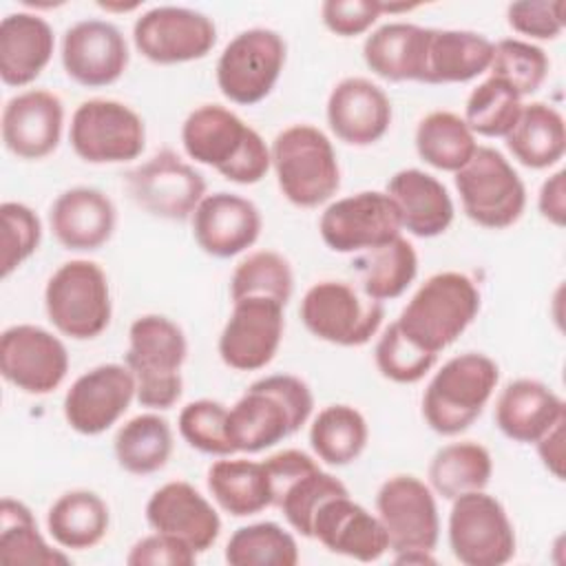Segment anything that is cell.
Listing matches in <instances>:
<instances>
[{
    "mask_svg": "<svg viewBox=\"0 0 566 566\" xmlns=\"http://www.w3.org/2000/svg\"><path fill=\"white\" fill-rule=\"evenodd\" d=\"M135 376L126 365L106 363L84 371L64 396V418L82 436L111 429L135 398Z\"/></svg>",
    "mask_w": 566,
    "mask_h": 566,
    "instance_id": "cell-20",
    "label": "cell"
},
{
    "mask_svg": "<svg viewBox=\"0 0 566 566\" xmlns=\"http://www.w3.org/2000/svg\"><path fill=\"white\" fill-rule=\"evenodd\" d=\"M418 4H387V2H380V13H400V11H411V9H416Z\"/></svg>",
    "mask_w": 566,
    "mask_h": 566,
    "instance_id": "cell-54",
    "label": "cell"
},
{
    "mask_svg": "<svg viewBox=\"0 0 566 566\" xmlns=\"http://www.w3.org/2000/svg\"><path fill=\"white\" fill-rule=\"evenodd\" d=\"M327 124L349 146L376 144L391 126V102L371 80L345 77L327 97Z\"/></svg>",
    "mask_w": 566,
    "mask_h": 566,
    "instance_id": "cell-25",
    "label": "cell"
},
{
    "mask_svg": "<svg viewBox=\"0 0 566 566\" xmlns=\"http://www.w3.org/2000/svg\"><path fill=\"white\" fill-rule=\"evenodd\" d=\"M455 188L467 217L489 230L513 226L526 208L524 181L509 159L489 146H478L455 172Z\"/></svg>",
    "mask_w": 566,
    "mask_h": 566,
    "instance_id": "cell-8",
    "label": "cell"
},
{
    "mask_svg": "<svg viewBox=\"0 0 566 566\" xmlns=\"http://www.w3.org/2000/svg\"><path fill=\"white\" fill-rule=\"evenodd\" d=\"M108 506L88 489L62 493L46 513V528L51 537L71 551L93 548L108 533Z\"/></svg>",
    "mask_w": 566,
    "mask_h": 566,
    "instance_id": "cell-34",
    "label": "cell"
},
{
    "mask_svg": "<svg viewBox=\"0 0 566 566\" xmlns=\"http://www.w3.org/2000/svg\"><path fill=\"white\" fill-rule=\"evenodd\" d=\"M548 57L537 44L504 38L493 44V57L489 64L491 77L509 84L520 97L539 91L548 75Z\"/></svg>",
    "mask_w": 566,
    "mask_h": 566,
    "instance_id": "cell-45",
    "label": "cell"
},
{
    "mask_svg": "<svg viewBox=\"0 0 566 566\" xmlns=\"http://www.w3.org/2000/svg\"><path fill=\"white\" fill-rule=\"evenodd\" d=\"M493 42L475 31L431 29L424 62V84L469 82L489 71Z\"/></svg>",
    "mask_w": 566,
    "mask_h": 566,
    "instance_id": "cell-32",
    "label": "cell"
},
{
    "mask_svg": "<svg viewBox=\"0 0 566 566\" xmlns=\"http://www.w3.org/2000/svg\"><path fill=\"white\" fill-rule=\"evenodd\" d=\"M480 312V292L462 272L429 276L405 305L396 325L418 347L438 354L473 323Z\"/></svg>",
    "mask_w": 566,
    "mask_h": 566,
    "instance_id": "cell-4",
    "label": "cell"
},
{
    "mask_svg": "<svg viewBox=\"0 0 566 566\" xmlns=\"http://www.w3.org/2000/svg\"><path fill=\"white\" fill-rule=\"evenodd\" d=\"M146 522L153 531L181 539L195 553H206L221 533V517L214 506L184 480L166 482L150 495Z\"/></svg>",
    "mask_w": 566,
    "mask_h": 566,
    "instance_id": "cell-24",
    "label": "cell"
},
{
    "mask_svg": "<svg viewBox=\"0 0 566 566\" xmlns=\"http://www.w3.org/2000/svg\"><path fill=\"white\" fill-rule=\"evenodd\" d=\"M133 201L153 217L186 221L206 197V179L175 150L164 148L126 172Z\"/></svg>",
    "mask_w": 566,
    "mask_h": 566,
    "instance_id": "cell-14",
    "label": "cell"
},
{
    "mask_svg": "<svg viewBox=\"0 0 566 566\" xmlns=\"http://www.w3.org/2000/svg\"><path fill=\"white\" fill-rule=\"evenodd\" d=\"M226 562L232 566H296V539L276 522L241 526L226 544Z\"/></svg>",
    "mask_w": 566,
    "mask_h": 566,
    "instance_id": "cell-42",
    "label": "cell"
},
{
    "mask_svg": "<svg viewBox=\"0 0 566 566\" xmlns=\"http://www.w3.org/2000/svg\"><path fill=\"white\" fill-rule=\"evenodd\" d=\"M197 245L217 259H230L252 248L261 234L259 208L234 192L206 195L190 217Z\"/></svg>",
    "mask_w": 566,
    "mask_h": 566,
    "instance_id": "cell-22",
    "label": "cell"
},
{
    "mask_svg": "<svg viewBox=\"0 0 566 566\" xmlns=\"http://www.w3.org/2000/svg\"><path fill=\"white\" fill-rule=\"evenodd\" d=\"M314 396L305 380L272 374L254 380L228 409V436L234 451L259 453L298 431L312 416Z\"/></svg>",
    "mask_w": 566,
    "mask_h": 566,
    "instance_id": "cell-2",
    "label": "cell"
},
{
    "mask_svg": "<svg viewBox=\"0 0 566 566\" xmlns=\"http://www.w3.org/2000/svg\"><path fill=\"white\" fill-rule=\"evenodd\" d=\"M380 15L378 0H325L321 4L323 24L340 38H354L369 31Z\"/></svg>",
    "mask_w": 566,
    "mask_h": 566,
    "instance_id": "cell-50",
    "label": "cell"
},
{
    "mask_svg": "<svg viewBox=\"0 0 566 566\" xmlns=\"http://www.w3.org/2000/svg\"><path fill=\"white\" fill-rule=\"evenodd\" d=\"M285 51V40L272 29L254 27L237 33L217 60L219 91L234 104H259L279 82Z\"/></svg>",
    "mask_w": 566,
    "mask_h": 566,
    "instance_id": "cell-10",
    "label": "cell"
},
{
    "mask_svg": "<svg viewBox=\"0 0 566 566\" xmlns=\"http://www.w3.org/2000/svg\"><path fill=\"white\" fill-rule=\"evenodd\" d=\"M378 371L400 385H411L424 378V374L436 365L438 354H431L409 340L396 321L382 332L374 349Z\"/></svg>",
    "mask_w": 566,
    "mask_h": 566,
    "instance_id": "cell-47",
    "label": "cell"
},
{
    "mask_svg": "<svg viewBox=\"0 0 566 566\" xmlns=\"http://www.w3.org/2000/svg\"><path fill=\"white\" fill-rule=\"evenodd\" d=\"M0 371L20 391L44 396L66 378L69 352L57 336L40 325H11L0 336Z\"/></svg>",
    "mask_w": 566,
    "mask_h": 566,
    "instance_id": "cell-18",
    "label": "cell"
},
{
    "mask_svg": "<svg viewBox=\"0 0 566 566\" xmlns=\"http://www.w3.org/2000/svg\"><path fill=\"white\" fill-rule=\"evenodd\" d=\"M402 223L394 199L380 190H363L325 208L318 232L325 245L340 254H358L400 237Z\"/></svg>",
    "mask_w": 566,
    "mask_h": 566,
    "instance_id": "cell-15",
    "label": "cell"
},
{
    "mask_svg": "<svg viewBox=\"0 0 566 566\" xmlns=\"http://www.w3.org/2000/svg\"><path fill=\"white\" fill-rule=\"evenodd\" d=\"M0 562L13 566H66L69 555L46 544L31 509L13 497L0 502Z\"/></svg>",
    "mask_w": 566,
    "mask_h": 566,
    "instance_id": "cell-37",
    "label": "cell"
},
{
    "mask_svg": "<svg viewBox=\"0 0 566 566\" xmlns=\"http://www.w3.org/2000/svg\"><path fill=\"white\" fill-rule=\"evenodd\" d=\"M128 60V44L113 22L88 18L64 31L62 66L82 86L99 88L115 84L124 75Z\"/></svg>",
    "mask_w": 566,
    "mask_h": 566,
    "instance_id": "cell-21",
    "label": "cell"
},
{
    "mask_svg": "<svg viewBox=\"0 0 566 566\" xmlns=\"http://www.w3.org/2000/svg\"><path fill=\"white\" fill-rule=\"evenodd\" d=\"M429 31L409 22H387L367 35L363 60L382 80L422 82Z\"/></svg>",
    "mask_w": 566,
    "mask_h": 566,
    "instance_id": "cell-31",
    "label": "cell"
},
{
    "mask_svg": "<svg viewBox=\"0 0 566 566\" xmlns=\"http://www.w3.org/2000/svg\"><path fill=\"white\" fill-rule=\"evenodd\" d=\"M387 195L398 208L402 228L413 237H438L453 221V201L447 186L424 170H398L387 181Z\"/></svg>",
    "mask_w": 566,
    "mask_h": 566,
    "instance_id": "cell-30",
    "label": "cell"
},
{
    "mask_svg": "<svg viewBox=\"0 0 566 566\" xmlns=\"http://www.w3.org/2000/svg\"><path fill=\"white\" fill-rule=\"evenodd\" d=\"M117 210L97 188L75 186L55 197L49 210V226L66 250L91 252L102 248L115 232Z\"/></svg>",
    "mask_w": 566,
    "mask_h": 566,
    "instance_id": "cell-27",
    "label": "cell"
},
{
    "mask_svg": "<svg viewBox=\"0 0 566 566\" xmlns=\"http://www.w3.org/2000/svg\"><path fill=\"white\" fill-rule=\"evenodd\" d=\"M55 35L38 13L18 11L0 22V77L7 86H27L53 57Z\"/></svg>",
    "mask_w": 566,
    "mask_h": 566,
    "instance_id": "cell-29",
    "label": "cell"
},
{
    "mask_svg": "<svg viewBox=\"0 0 566 566\" xmlns=\"http://www.w3.org/2000/svg\"><path fill=\"white\" fill-rule=\"evenodd\" d=\"M44 307L53 327L75 340L99 336L113 314L111 287L95 261L75 259L62 263L44 287Z\"/></svg>",
    "mask_w": 566,
    "mask_h": 566,
    "instance_id": "cell-7",
    "label": "cell"
},
{
    "mask_svg": "<svg viewBox=\"0 0 566 566\" xmlns=\"http://www.w3.org/2000/svg\"><path fill=\"white\" fill-rule=\"evenodd\" d=\"M500 380V367L480 352L449 358L422 394V418L440 436L467 431L484 411Z\"/></svg>",
    "mask_w": 566,
    "mask_h": 566,
    "instance_id": "cell-5",
    "label": "cell"
},
{
    "mask_svg": "<svg viewBox=\"0 0 566 566\" xmlns=\"http://www.w3.org/2000/svg\"><path fill=\"white\" fill-rule=\"evenodd\" d=\"M522 97L502 80L486 77L478 84L464 106V122L482 137H506L522 113Z\"/></svg>",
    "mask_w": 566,
    "mask_h": 566,
    "instance_id": "cell-44",
    "label": "cell"
},
{
    "mask_svg": "<svg viewBox=\"0 0 566 566\" xmlns=\"http://www.w3.org/2000/svg\"><path fill=\"white\" fill-rule=\"evenodd\" d=\"M124 365L135 376V398L148 409H170L184 391L181 365L188 354L184 329L161 314H144L128 329Z\"/></svg>",
    "mask_w": 566,
    "mask_h": 566,
    "instance_id": "cell-3",
    "label": "cell"
},
{
    "mask_svg": "<svg viewBox=\"0 0 566 566\" xmlns=\"http://www.w3.org/2000/svg\"><path fill=\"white\" fill-rule=\"evenodd\" d=\"M69 142L75 155L88 164H122L144 153L146 126L124 102L95 97L75 108Z\"/></svg>",
    "mask_w": 566,
    "mask_h": 566,
    "instance_id": "cell-11",
    "label": "cell"
},
{
    "mask_svg": "<svg viewBox=\"0 0 566 566\" xmlns=\"http://www.w3.org/2000/svg\"><path fill=\"white\" fill-rule=\"evenodd\" d=\"M376 513L394 553H431L436 548L440 537L438 506L431 489L420 478L400 473L385 480L376 493Z\"/></svg>",
    "mask_w": 566,
    "mask_h": 566,
    "instance_id": "cell-17",
    "label": "cell"
},
{
    "mask_svg": "<svg viewBox=\"0 0 566 566\" xmlns=\"http://www.w3.org/2000/svg\"><path fill=\"white\" fill-rule=\"evenodd\" d=\"M367 420L352 405L321 409L310 427L312 451L329 467H345L358 460L367 447Z\"/></svg>",
    "mask_w": 566,
    "mask_h": 566,
    "instance_id": "cell-40",
    "label": "cell"
},
{
    "mask_svg": "<svg viewBox=\"0 0 566 566\" xmlns=\"http://www.w3.org/2000/svg\"><path fill=\"white\" fill-rule=\"evenodd\" d=\"M352 270L358 276L360 292L374 301L398 298L418 274V254L413 245L396 237L378 248L363 250L354 256Z\"/></svg>",
    "mask_w": 566,
    "mask_h": 566,
    "instance_id": "cell-35",
    "label": "cell"
},
{
    "mask_svg": "<svg viewBox=\"0 0 566 566\" xmlns=\"http://www.w3.org/2000/svg\"><path fill=\"white\" fill-rule=\"evenodd\" d=\"M493 475V460L486 447L464 440L436 451L429 464V484L444 500L462 493L484 491Z\"/></svg>",
    "mask_w": 566,
    "mask_h": 566,
    "instance_id": "cell-39",
    "label": "cell"
},
{
    "mask_svg": "<svg viewBox=\"0 0 566 566\" xmlns=\"http://www.w3.org/2000/svg\"><path fill=\"white\" fill-rule=\"evenodd\" d=\"M119 467L133 475H148L166 467L172 453V431L166 418L139 413L124 422L113 440Z\"/></svg>",
    "mask_w": 566,
    "mask_h": 566,
    "instance_id": "cell-38",
    "label": "cell"
},
{
    "mask_svg": "<svg viewBox=\"0 0 566 566\" xmlns=\"http://www.w3.org/2000/svg\"><path fill=\"white\" fill-rule=\"evenodd\" d=\"M283 307L265 296L234 301L219 336L221 360L237 371L263 369L279 352L283 338Z\"/></svg>",
    "mask_w": 566,
    "mask_h": 566,
    "instance_id": "cell-19",
    "label": "cell"
},
{
    "mask_svg": "<svg viewBox=\"0 0 566 566\" xmlns=\"http://www.w3.org/2000/svg\"><path fill=\"white\" fill-rule=\"evenodd\" d=\"M2 221V279L18 270L40 245L42 223L38 214L18 201L0 206Z\"/></svg>",
    "mask_w": 566,
    "mask_h": 566,
    "instance_id": "cell-48",
    "label": "cell"
},
{
    "mask_svg": "<svg viewBox=\"0 0 566 566\" xmlns=\"http://www.w3.org/2000/svg\"><path fill=\"white\" fill-rule=\"evenodd\" d=\"M62 124V99L46 88H29L4 104L2 142L20 159H42L57 148Z\"/></svg>",
    "mask_w": 566,
    "mask_h": 566,
    "instance_id": "cell-23",
    "label": "cell"
},
{
    "mask_svg": "<svg viewBox=\"0 0 566 566\" xmlns=\"http://www.w3.org/2000/svg\"><path fill=\"white\" fill-rule=\"evenodd\" d=\"M208 491L234 517L256 515L272 506V486L263 462L217 460L208 469Z\"/></svg>",
    "mask_w": 566,
    "mask_h": 566,
    "instance_id": "cell-36",
    "label": "cell"
},
{
    "mask_svg": "<svg viewBox=\"0 0 566 566\" xmlns=\"http://www.w3.org/2000/svg\"><path fill=\"white\" fill-rule=\"evenodd\" d=\"M197 553L184 544L181 539L166 535V533H153L142 537L133 544L126 564L128 566H190L195 564Z\"/></svg>",
    "mask_w": 566,
    "mask_h": 566,
    "instance_id": "cell-51",
    "label": "cell"
},
{
    "mask_svg": "<svg viewBox=\"0 0 566 566\" xmlns=\"http://www.w3.org/2000/svg\"><path fill=\"white\" fill-rule=\"evenodd\" d=\"M181 144L190 159L241 186L261 181L272 166L265 139L237 113L219 104H203L186 117Z\"/></svg>",
    "mask_w": 566,
    "mask_h": 566,
    "instance_id": "cell-1",
    "label": "cell"
},
{
    "mask_svg": "<svg viewBox=\"0 0 566 566\" xmlns=\"http://www.w3.org/2000/svg\"><path fill=\"white\" fill-rule=\"evenodd\" d=\"M416 150L424 164L438 170L458 172L469 164L478 144L460 115L451 111H433L418 122Z\"/></svg>",
    "mask_w": 566,
    "mask_h": 566,
    "instance_id": "cell-41",
    "label": "cell"
},
{
    "mask_svg": "<svg viewBox=\"0 0 566 566\" xmlns=\"http://www.w3.org/2000/svg\"><path fill=\"white\" fill-rule=\"evenodd\" d=\"M99 7L106 9V11H133V9H137L139 4H137V2H130V4H108V2H99Z\"/></svg>",
    "mask_w": 566,
    "mask_h": 566,
    "instance_id": "cell-55",
    "label": "cell"
},
{
    "mask_svg": "<svg viewBox=\"0 0 566 566\" xmlns=\"http://www.w3.org/2000/svg\"><path fill=\"white\" fill-rule=\"evenodd\" d=\"M135 49L155 64L206 57L217 42L212 18L188 7H153L133 24Z\"/></svg>",
    "mask_w": 566,
    "mask_h": 566,
    "instance_id": "cell-16",
    "label": "cell"
},
{
    "mask_svg": "<svg viewBox=\"0 0 566 566\" xmlns=\"http://www.w3.org/2000/svg\"><path fill=\"white\" fill-rule=\"evenodd\" d=\"M449 546L464 566H502L515 555V531L502 502L484 491L462 493L449 513Z\"/></svg>",
    "mask_w": 566,
    "mask_h": 566,
    "instance_id": "cell-12",
    "label": "cell"
},
{
    "mask_svg": "<svg viewBox=\"0 0 566 566\" xmlns=\"http://www.w3.org/2000/svg\"><path fill=\"white\" fill-rule=\"evenodd\" d=\"M276 181L285 199L298 208H316L340 186V168L332 142L312 124L283 128L270 148Z\"/></svg>",
    "mask_w": 566,
    "mask_h": 566,
    "instance_id": "cell-6",
    "label": "cell"
},
{
    "mask_svg": "<svg viewBox=\"0 0 566 566\" xmlns=\"http://www.w3.org/2000/svg\"><path fill=\"white\" fill-rule=\"evenodd\" d=\"M312 537H316L327 551L358 562H376L389 551V537L378 515H371L365 506L338 495L321 504L314 515Z\"/></svg>",
    "mask_w": 566,
    "mask_h": 566,
    "instance_id": "cell-26",
    "label": "cell"
},
{
    "mask_svg": "<svg viewBox=\"0 0 566 566\" xmlns=\"http://www.w3.org/2000/svg\"><path fill=\"white\" fill-rule=\"evenodd\" d=\"M263 467L272 486V506L281 509L287 524L303 537H312L314 515L323 502L349 495L338 478L325 473L312 455L298 449L279 451Z\"/></svg>",
    "mask_w": 566,
    "mask_h": 566,
    "instance_id": "cell-13",
    "label": "cell"
},
{
    "mask_svg": "<svg viewBox=\"0 0 566 566\" xmlns=\"http://www.w3.org/2000/svg\"><path fill=\"white\" fill-rule=\"evenodd\" d=\"M179 433L197 451L208 455H232L237 453L228 436V407L201 398L188 402L179 413Z\"/></svg>",
    "mask_w": 566,
    "mask_h": 566,
    "instance_id": "cell-46",
    "label": "cell"
},
{
    "mask_svg": "<svg viewBox=\"0 0 566 566\" xmlns=\"http://www.w3.org/2000/svg\"><path fill=\"white\" fill-rule=\"evenodd\" d=\"M511 155L526 168L555 166L566 150V124L557 108L544 102L522 106V113L504 137Z\"/></svg>",
    "mask_w": 566,
    "mask_h": 566,
    "instance_id": "cell-33",
    "label": "cell"
},
{
    "mask_svg": "<svg viewBox=\"0 0 566 566\" xmlns=\"http://www.w3.org/2000/svg\"><path fill=\"white\" fill-rule=\"evenodd\" d=\"M509 27L535 40H555L564 31L562 0H522L506 7Z\"/></svg>",
    "mask_w": 566,
    "mask_h": 566,
    "instance_id": "cell-49",
    "label": "cell"
},
{
    "mask_svg": "<svg viewBox=\"0 0 566 566\" xmlns=\"http://www.w3.org/2000/svg\"><path fill=\"white\" fill-rule=\"evenodd\" d=\"M566 172L557 170L553 177H548L537 197V208L544 219H548L555 226H564L566 219Z\"/></svg>",
    "mask_w": 566,
    "mask_h": 566,
    "instance_id": "cell-52",
    "label": "cell"
},
{
    "mask_svg": "<svg viewBox=\"0 0 566 566\" xmlns=\"http://www.w3.org/2000/svg\"><path fill=\"white\" fill-rule=\"evenodd\" d=\"M298 314L316 338L340 347H360L380 329L385 310L380 301L345 281H318L305 292Z\"/></svg>",
    "mask_w": 566,
    "mask_h": 566,
    "instance_id": "cell-9",
    "label": "cell"
},
{
    "mask_svg": "<svg viewBox=\"0 0 566 566\" xmlns=\"http://www.w3.org/2000/svg\"><path fill=\"white\" fill-rule=\"evenodd\" d=\"M564 416V400L533 378L511 380L495 400L497 429L522 444H535Z\"/></svg>",
    "mask_w": 566,
    "mask_h": 566,
    "instance_id": "cell-28",
    "label": "cell"
},
{
    "mask_svg": "<svg viewBox=\"0 0 566 566\" xmlns=\"http://www.w3.org/2000/svg\"><path fill=\"white\" fill-rule=\"evenodd\" d=\"M294 292V274L290 261L274 250H259L248 254L232 272L230 296L232 303L248 296L274 298L287 305Z\"/></svg>",
    "mask_w": 566,
    "mask_h": 566,
    "instance_id": "cell-43",
    "label": "cell"
},
{
    "mask_svg": "<svg viewBox=\"0 0 566 566\" xmlns=\"http://www.w3.org/2000/svg\"><path fill=\"white\" fill-rule=\"evenodd\" d=\"M564 422L566 416L562 420H557L535 444H537V453L544 462V467L557 478L564 480Z\"/></svg>",
    "mask_w": 566,
    "mask_h": 566,
    "instance_id": "cell-53",
    "label": "cell"
}]
</instances>
